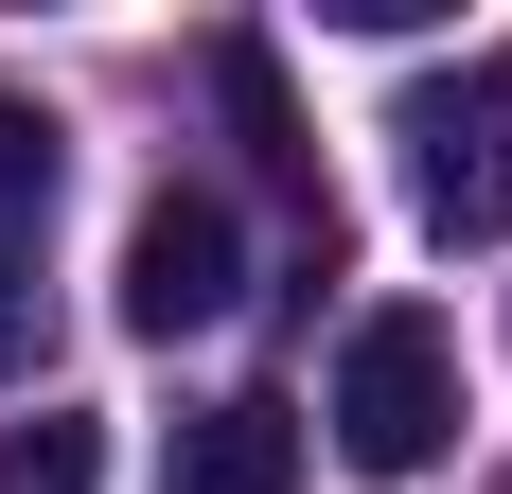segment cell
<instances>
[{"instance_id":"obj_1","label":"cell","mask_w":512,"mask_h":494,"mask_svg":"<svg viewBox=\"0 0 512 494\" xmlns=\"http://www.w3.org/2000/svg\"><path fill=\"white\" fill-rule=\"evenodd\" d=\"M407 212L442 247H495L512 230V53H460V71H424L407 89Z\"/></svg>"},{"instance_id":"obj_7","label":"cell","mask_w":512,"mask_h":494,"mask_svg":"<svg viewBox=\"0 0 512 494\" xmlns=\"http://www.w3.org/2000/svg\"><path fill=\"white\" fill-rule=\"evenodd\" d=\"M53 177H71L53 106H18V89H0V230H36V212H53Z\"/></svg>"},{"instance_id":"obj_6","label":"cell","mask_w":512,"mask_h":494,"mask_svg":"<svg viewBox=\"0 0 512 494\" xmlns=\"http://www.w3.org/2000/svg\"><path fill=\"white\" fill-rule=\"evenodd\" d=\"M0 494H106V424H89V406L0 424Z\"/></svg>"},{"instance_id":"obj_2","label":"cell","mask_w":512,"mask_h":494,"mask_svg":"<svg viewBox=\"0 0 512 494\" xmlns=\"http://www.w3.org/2000/svg\"><path fill=\"white\" fill-rule=\"evenodd\" d=\"M460 442V336L442 318H354V353H336V459L354 477H424V459Z\"/></svg>"},{"instance_id":"obj_5","label":"cell","mask_w":512,"mask_h":494,"mask_svg":"<svg viewBox=\"0 0 512 494\" xmlns=\"http://www.w3.org/2000/svg\"><path fill=\"white\" fill-rule=\"evenodd\" d=\"M212 89H230V124H248V159H265V177H318V142H301V106H283V53H265V36H230V53H212Z\"/></svg>"},{"instance_id":"obj_4","label":"cell","mask_w":512,"mask_h":494,"mask_svg":"<svg viewBox=\"0 0 512 494\" xmlns=\"http://www.w3.org/2000/svg\"><path fill=\"white\" fill-rule=\"evenodd\" d=\"M159 494H301V406L283 389H230L159 442Z\"/></svg>"},{"instance_id":"obj_3","label":"cell","mask_w":512,"mask_h":494,"mask_svg":"<svg viewBox=\"0 0 512 494\" xmlns=\"http://www.w3.org/2000/svg\"><path fill=\"white\" fill-rule=\"evenodd\" d=\"M230 300H248V230H230V195L159 177V195L124 212V336H212Z\"/></svg>"},{"instance_id":"obj_8","label":"cell","mask_w":512,"mask_h":494,"mask_svg":"<svg viewBox=\"0 0 512 494\" xmlns=\"http://www.w3.org/2000/svg\"><path fill=\"white\" fill-rule=\"evenodd\" d=\"M18 336H36V283H18V230H0V371H18Z\"/></svg>"}]
</instances>
